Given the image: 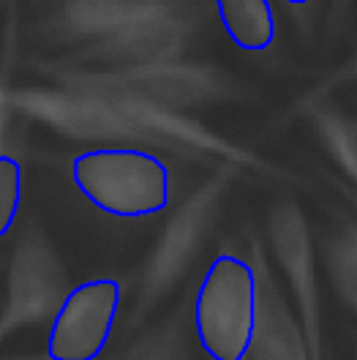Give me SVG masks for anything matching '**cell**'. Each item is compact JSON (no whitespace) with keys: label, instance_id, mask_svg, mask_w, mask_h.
Here are the masks:
<instances>
[{"label":"cell","instance_id":"cell-2","mask_svg":"<svg viewBox=\"0 0 357 360\" xmlns=\"http://www.w3.org/2000/svg\"><path fill=\"white\" fill-rule=\"evenodd\" d=\"M71 178L93 207L117 219L167 210L172 183L167 164L139 148H93L74 158Z\"/></svg>","mask_w":357,"mask_h":360},{"label":"cell","instance_id":"cell-1","mask_svg":"<svg viewBox=\"0 0 357 360\" xmlns=\"http://www.w3.org/2000/svg\"><path fill=\"white\" fill-rule=\"evenodd\" d=\"M191 322L210 360H246L259 322L257 268L243 257L219 254L194 295Z\"/></svg>","mask_w":357,"mask_h":360},{"label":"cell","instance_id":"cell-8","mask_svg":"<svg viewBox=\"0 0 357 360\" xmlns=\"http://www.w3.org/2000/svg\"><path fill=\"white\" fill-rule=\"evenodd\" d=\"M22 205V164L0 153V238L11 232Z\"/></svg>","mask_w":357,"mask_h":360},{"label":"cell","instance_id":"cell-9","mask_svg":"<svg viewBox=\"0 0 357 360\" xmlns=\"http://www.w3.org/2000/svg\"><path fill=\"white\" fill-rule=\"evenodd\" d=\"M335 284H338L341 297L346 300V306L352 309V314L357 316V259H346L338 265Z\"/></svg>","mask_w":357,"mask_h":360},{"label":"cell","instance_id":"cell-3","mask_svg":"<svg viewBox=\"0 0 357 360\" xmlns=\"http://www.w3.org/2000/svg\"><path fill=\"white\" fill-rule=\"evenodd\" d=\"M120 300L123 284L117 278H90L68 290L49 325V360L101 358L120 314Z\"/></svg>","mask_w":357,"mask_h":360},{"label":"cell","instance_id":"cell-10","mask_svg":"<svg viewBox=\"0 0 357 360\" xmlns=\"http://www.w3.org/2000/svg\"><path fill=\"white\" fill-rule=\"evenodd\" d=\"M11 360H49V355H30V358H11Z\"/></svg>","mask_w":357,"mask_h":360},{"label":"cell","instance_id":"cell-7","mask_svg":"<svg viewBox=\"0 0 357 360\" xmlns=\"http://www.w3.org/2000/svg\"><path fill=\"white\" fill-rule=\"evenodd\" d=\"M191 333H194L191 311L183 303L178 311H172L156 328L136 338L120 360H191V344H188Z\"/></svg>","mask_w":357,"mask_h":360},{"label":"cell","instance_id":"cell-5","mask_svg":"<svg viewBox=\"0 0 357 360\" xmlns=\"http://www.w3.org/2000/svg\"><path fill=\"white\" fill-rule=\"evenodd\" d=\"M259 278V322L246 360H309V347L290 306L265 270Z\"/></svg>","mask_w":357,"mask_h":360},{"label":"cell","instance_id":"cell-4","mask_svg":"<svg viewBox=\"0 0 357 360\" xmlns=\"http://www.w3.org/2000/svg\"><path fill=\"white\" fill-rule=\"evenodd\" d=\"M66 276L44 246H25L8 276L6 306L0 309V344L20 328L52 319L66 297Z\"/></svg>","mask_w":357,"mask_h":360},{"label":"cell","instance_id":"cell-11","mask_svg":"<svg viewBox=\"0 0 357 360\" xmlns=\"http://www.w3.org/2000/svg\"><path fill=\"white\" fill-rule=\"evenodd\" d=\"M284 3H292V6H300V3H309V0H284Z\"/></svg>","mask_w":357,"mask_h":360},{"label":"cell","instance_id":"cell-6","mask_svg":"<svg viewBox=\"0 0 357 360\" xmlns=\"http://www.w3.org/2000/svg\"><path fill=\"white\" fill-rule=\"evenodd\" d=\"M216 11L226 36L251 52H262L275 41V14L270 0H216Z\"/></svg>","mask_w":357,"mask_h":360}]
</instances>
